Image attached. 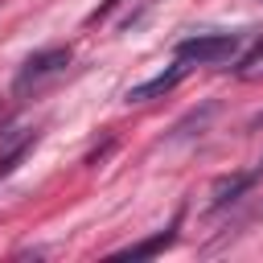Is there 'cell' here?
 Returning <instances> with one entry per match:
<instances>
[{"label": "cell", "mask_w": 263, "mask_h": 263, "mask_svg": "<svg viewBox=\"0 0 263 263\" xmlns=\"http://www.w3.org/2000/svg\"><path fill=\"white\" fill-rule=\"evenodd\" d=\"M185 62L177 58V66H168V70H160V74H152L148 82H136V86H127L123 90V103H148V99H160V95H168L181 78H185Z\"/></svg>", "instance_id": "3957f363"}, {"label": "cell", "mask_w": 263, "mask_h": 263, "mask_svg": "<svg viewBox=\"0 0 263 263\" xmlns=\"http://www.w3.org/2000/svg\"><path fill=\"white\" fill-rule=\"evenodd\" d=\"M238 53V33H197L177 45V58L185 66H218Z\"/></svg>", "instance_id": "6da1fadb"}, {"label": "cell", "mask_w": 263, "mask_h": 263, "mask_svg": "<svg viewBox=\"0 0 263 263\" xmlns=\"http://www.w3.org/2000/svg\"><path fill=\"white\" fill-rule=\"evenodd\" d=\"M173 242V230H164V234H156V238H148V242H136V247H123L119 255H132V259H144V255H156L160 247H168Z\"/></svg>", "instance_id": "8992f818"}, {"label": "cell", "mask_w": 263, "mask_h": 263, "mask_svg": "<svg viewBox=\"0 0 263 263\" xmlns=\"http://www.w3.org/2000/svg\"><path fill=\"white\" fill-rule=\"evenodd\" d=\"M238 78H242V82H259V78H263V41H259V45H255V49L242 58Z\"/></svg>", "instance_id": "5b68a950"}, {"label": "cell", "mask_w": 263, "mask_h": 263, "mask_svg": "<svg viewBox=\"0 0 263 263\" xmlns=\"http://www.w3.org/2000/svg\"><path fill=\"white\" fill-rule=\"evenodd\" d=\"M70 66V49L66 45H53V49H37L33 58H25V66H21V74H16V82H12V90L16 95H25L29 86L37 90L45 78H53V74H62Z\"/></svg>", "instance_id": "7a4b0ae2"}, {"label": "cell", "mask_w": 263, "mask_h": 263, "mask_svg": "<svg viewBox=\"0 0 263 263\" xmlns=\"http://www.w3.org/2000/svg\"><path fill=\"white\" fill-rule=\"evenodd\" d=\"M255 177H259V173H238V177H222V181L214 185V197H210V205H226V201H238V193H247V189L255 185Z\"/></svg>", "instance_id": "277c9868"}]
</instances>
